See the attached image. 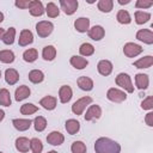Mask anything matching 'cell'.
I'll return each mask as SVG.
<instances>
[{"mask_svg":"<svg viewBox=\"0 0 153 153\" xmlns=\"http://www.w3.org/2000/svg\"><path fill=\"white\" fill-rule=\"evenodd\" d=\"M94 151L96 153H120L121 146L109 137H99L94 142Z\"/></svg>","mask_w":153,"mask_h":153,"instance_id":"cell-1","label":"cell"},{"mask_svg":"<svg viewBox=\"0 0 153 153\" xmlns=\"http://www.w3.org/2000/svg\"><path fill=\"white\" fill-rule=\"evenodd\" d=\"M116 84L120 86V87H122V88H124L127 92H129V93H133L134 92V86H133V84H131V79H130V76L127 74V73H120L117 76H116Z\"/></svg>","mask_w":153,"mask_h":153,"instance_id":"cell-2","label":"cell"},{"mask_svg":"<svg viewBox=\"0 0 153 153\" xmlns=\"http://www.w3.org/2000/svg\"><path fill=\"white\" fill-rule=\"evenodd\" d=\"M54 25L48 20H42L36 24V32L39 37H48L53 32Z\"/></svg>","mask_w":153,"mask_h":153,"instance_id":"cell-3","label":"cell"},{"mask_svg":"<svg viewBox=\"0 0 153 153\" xmlns=\"http://www.w3.org/2000/svg\"><path fill=\"white\" fill-rule=\"evenodd\" d=\"M106 97H108L109 100H111L114 103H122L127 99V94L123 91H121L118 88H115V87H111V88L108 90Z\"/></svg>","mask_w":153,"mask_h":153,"instance_id":"cell-4","label":"cell"},{"mask_svg":"<svg viewBox=\"0 0 153 153\" xmlns=\"http://www.w3.org/2000/svg\"><path fill=\"white\" fill-rule=\"evenodd\" d=\"M143 50V48L139 44H135V43H131V42H128L124 44L123 47V53L126 56L128 57H135L137 56L139 54H141Z\"/></svg>","mask_w":153,"mask_h":153,"instance_id":"cell-5","label":"cell"},{"mask_svg":"<svg viewBox=\"0 0 153 153\" xmlns=\"http://www.w3.org/2000/svg\"><path fill=\"white\" fill-rule=\"evenodd\" d=\"M92 103V98L91 97H82L80 99H78L73 105H72V111L75 115H81L82 111L86 109V106L88 104Z\"/></svg>","mask_w":153,"mask_h":153,"instance_id":"cell-6","label":"cell"},{"mask_svg":"<svg viewBox=\"0 0 153 153\" xmlns=\"http://www.w3.org/2000/svg\"><path fill=\"white\" fill-rule=\"evenodd\" d=\"M78 1L76 0H61L60 1V6L61 10L67 14V16H72L76 8H78Z\"/></svg>","mask_w":153,"mask_h":153,"instance_id":"cell-7","label":"cell"},{"mask_svg":"<svg viewBox=\"0 0 153 153\" xmlns=\"http://www.w3.org/2000/svg\"><path fill=\"white\" fill-rule=\"evenodd\" d=\"M136 38L146 44H152L153 43V32L147 29H141L136 32Z\"/></svg>","mask_w":153,"mask_h":153,"instance_id":"cell-8","label":"cell"},{"mask_svg":"<svg viewBox=\"0 0 153 153\" xmlns=\"http://www.w3.org/2000/svg\"><path fill=\"white\" fill-rule=\"evenodd\" d=\"M100 115H102V109H100V106L97 105V104H94V105H91V106L87 109V111H86V114H85V120H86V121L97 120V118L100 117Z\"/></svg>","mask_w":153,"mask_h":153,"instance_id":"cell-9","label":"cell"},{"mask_svg":"<svg viewBox=\"0 0 153 153\" xmlns=\"http://www.w3.org/2000/svg\"><path fill=\"white\" fill-rule=\"evenodd\" d=\"M105 35L104 29L100 25H94L91 29H88V37L93 41H100Z\"/></svg>","mask_w":153,"mask_h":153,"instance_id":"cell-10","label":"cell"},{"mask_svg":"<svg viewBox=\"0 0 153 153\" xmlns=\"http://www.w3.org/2000/svg\"><path fill=\"white\" fill-rule=\"evenodd\" d=\"M72 96H73V92H72V88L69 86L63 85V86L60 87V90H59V97H60V102L61 103H63V104L68 103L71 100Z\"/></svg>","mask_w":153,"mask_h":153,"instance_id":"cell-11","label":"cell"},{"mask_svg":"<svg viewBox=\"0 0 153 153\" xmlns=\"http://www.w3.org/2000/svg\"><path fill=\"white\" fill-rule=\"evenodd\" d=\"M47 141H48V143H50L53 146H60L61 143H63L65 136L60 131H51L50 134H48Z\"/></svg>","mask_w":153,"mask_h":153,"instance_id":"cell-12","label":"cell"},{"mask_svg":"<svg viewBox=\"0 0 153 153\" xmlns=\"http://www.w3.org/2000/svg\"><path fill=\"white\" fill-rule=\"evenodd\" d=\"M30 11V14L33 16V17H41L45 11H44V7H43V4L38 0H33L31 1V6L29 8Z\"/></svg>","mask_w":153,"mask_h":153,"instance_id":"cell-13","label":"cell"},{"mask_svg":"<svg viewBox=\"0 0 153 153\" xmlns=\"http://www.w3.org/2000/svg\"><path fill=\"white\" fill-rule=\"evenodd\" d=\"M33 42V35L30 30H22L20 32V36H19V45L20 47H25V45H29Z\"/></svg>","mask_w":153,"mask_h":153,"instance_id":"cell-14","label":"cell"},{"mask_svg":"<svg viewBox=\"0 0 153 153\" xmlns=\"http://www.w3.org/2000/svg\"><path fill=\"white\" fill-rule=\"evenodd\" d=\"M12 124L13 127L19 130V131H25L30 128L31 126V120H27V118H14L12 121Z\"/></svg>","mask_w":153,"mask_h":153,"instance_id":"cell-15","label":"cell"},{"mask_svg":"<svg viewBox=\"0 0 153 153\" xmlns=\"http://www.w3.org/2000/svg\"><path fill=\"white\" fill-rule=\"evenodd\" d=\"M135 84H136V87L139 90H146L148 87V84H149L148 75L143 74V73H137L135 75Z\"/></svg>","mask_w":153,"mask_h":153,"instance_id":"cell-16","label":"cell"},{"mask_svg":"<svg viewBox=\"0 0 153 153\" xmlns=\"http://www.w3.org/2000/svg\"><path fill=\"white\" fill-rule=\"evenodd\" d=\"M74 27L79 32H86L90 27V19L85 17H80L74 22Z\"/></svg>","mask_w":153,"mask_h":153,"instance_id":"cell-17","label":"cell"},{"mask_svg":"<svg viewBox=\"0 0 153 153\" xmlns=\"http://www.w3.org/2000/svg\"><path fill=\"white\" fill-rule=\"evenodd\" d=\"M97 68H98V72H99L102 75L106 76V75H109V74L112 72V63H111L110 61H108V60H100V61L98 62Z\"/></svg>","mask_w":153,"mask_h":153,"instance_id":"cell-18","label":"cell"},{"mask_svg":"<svg viewBox=\"0 0 153 153\" xmlns=\"http://www.w3.org/2000/svg\"><path fill=\"white\" fill-rule=\"evenodd\" d=\"M31 91L30 88L26 86V85H22L19 86L17 90H16V93H14V98L17 102H20V100H24L25 98H27L30 96Z\"/></svg>","mask_w":153,"mask_h":153,"instance_id":"cell-19","label":"cell"},{"mask_svg":"<svg viewBox=\"0 0 153 153\" xmlns=\"http://www.w3.org/2000/svg\"><path fill=\"white\" fill-rule=\"evenodd\" d=\"M16 148L19 151V152H23V153H26L29 149H30V140L27 137H24V136H20L16 140Z\"/></svg>","mask_w":153,"mask_h":153,"instance_id":"cell-20","label":"cell"},{"mask_svg":"<svg viewBox=\"0 0 153 153\" xmlns=\"http://www.w3.org/2000/svg\"><path fill=\"white\" fill-rule=\"evenodd\" d=\"M71 65L76 68V69H84L87 65H88V61L81 56H78V55H73L71 57Z\"/></svg>","mask_w":153,"mask_h":153,"instance_id":"cell-21","label":"cell"},{"mask_svg":"<svg viewBox=\"0 0 153 153\" xmlns=\"http://www.w3.org/2000/svg\"><path fill=\"white\" fill-rule=\"evenodd\" d=\"M5 80H6V82L10 84V85H14V84L19 80V74H18V72H17L16 69H13V68L6 69V72H5Z\"/></svg>","mask_w":153,"mask_h":153,"instance_id":"cell-22","label":"cell"},{"mask_svg":"<svg viewBox=\"0 0 153 153\" xmlns=\"http://www.w3.org/2000/svg\"><path fill=\"white\" fill-rule=\"evenodd\" d=\"M65 128H66V130H67L68 134L74 135V134H76V133L79 131V129H80V123H79L76 120L71 118V120H67V121H66Z\"/></svg>","mask_w":153,"mask_h":153,"instance_id":"cell-23","label":"cell"},{"mask_svg":"<svg viewBox=\"0 0 153 153\" xmlns=\"http://www.w3.org/2000/svg\"><path fill=\"white\" fill-rule=\"evenodd\" d=\"M39 104L47 110H54L56 108V98L53 96H45L44 98L41 99Z\"/></svg>","mask_w":153,"mask_h":153,"instance_id":"cell-24","label":"cell"},{"mask_svg":"<svg viewBox=\"0 0 153 153\" xmlns=\"http://www.w3.org/2000/svg\"><path fill=\"white\" fill-rule=\"evenodd\" d=\"M152 65H153V56H151V55L141 57L134 62V66L136 68H149Z\"/></svg>","mask_w":153,"mask_h":153,"instance_id":"cell-25","label":"cell"},{"mask_svg":"<svg viewBox=\"0 0 153 153\" xmlns=\"http://www.w3.org/2000/svg\"><path fill=\"white\" fill-rule=\"evenodd\" d=\"M78 86L84 91H91L93 88V81L88 76H80L78 79Z\"/></svg>","mask_w":153,"mask_h":153,"instance_id":"cell-26","label":"cell"},{"mask_svg":"<svg viewBox=\"0 0 153 153\" xmlns=\"http://www.w3.org/2000/svg\"><path fill=\"white\" fill-rule=\"evenodd\" d=\"M43 79H44V74L39 69H32L29 73V80L33 84H39L43 81Z\"/></svg>","mask_w":153,"mask_h":153,"instance_id":"cell-27","label":"cell"},{"mask_svg":"<svg viewBox=\"0 0 153 153\" xmlns=\"http://www.w3.org/2000/svg\"><path fill=\"white\" fill-rule=\"evenodd\" d=\"M42 56L47 61H53L55 59V56H56V49L53 45H47V47L43 48Z\"/></svg>","mask_w":153,"mask_h":153,"instance_id":"cell-28","label":"cell"},{"mask_svg":"<svg viewBox=\"0 0 153 153\" xmlns=\"http://www.w3.org/2000/svg\"><path fill=\"white\" fill-rule=\"evenodd\" d=\"M14 37H16V29L14 27H10L7 31H5L4 36H2V42L7 45L13 44L14 42Z\"/></svg>","mask_w":153,"mask_h":153,"instance_id":"cell-29","label":"cell"},{"mask_svg":"<svg viewBox=\"0 0 153 153\" xmlns=\"http://www.w3.org/2000/svg\"><path fill=\"white\" fill-rule=\"evenodd\" d=\"M0 61L4 63H12L14 61V53L8 49L1 50L0 51Z\"/></svg>","mask_w":153,"mask_h":153,"instance_id":"cell-30","label":"cell"},{"mask_svg":"<svg viewBox=\"0 0 153 153\" xmlns=\"http://www.w3.org/2000/svg\"><path fill=\"white\" fill-rule=\"evenodd\" d=\"M11 94L7 88H1L0 90V105L4 106H10L11 105Z\"/></svg>","mask_w":153,"mask_h":153,"instance_id":"cell-31","label":"cell"},{"mask_svg":"<svg viewBox=\"0 0 153 153\" xmlns=\"http://www.w3.org/2000/svg\"><path fill=\"white\" fill-rule=\"evenodd\" d=\"M149 19H151V14L148 12H143V11H136L135 12V22H136V24H139V25L145 24Z\"/></svg>","mask_w":153,"mask_h":153,"instance_id":"cell-32","label":"cell"},{"mask_svg":"<svg viewBox=\"0 0 153 153\" xmlns=\"http://www.w3.org/2000/svg\"><path fill=\"white\" fill-rule=\"evenodd\" d=\"M97 6H98V10H99L100 12L108 13V12H110V11L112 10V7H114V1H112V0H99Z\"/></svg>","mask_w":153,"mask_h":153,"instance_id":"cell-33","label":"cell"},{"mask_svg":"<svg viewBox=\"0 0 153 153\" xmlns=\"http://www.w3.org/2000/svg\"><path fill=\"white\" fill-rule=\"evenodd\" d=\"M116 18H117V22L121 23V24H129V23L131 22L130 14H129V12L126 11V10H120V11L117 12Z\"/></svg>","mask_w":153,"mask_h":153,"instance_id":"cell-34","label":"cell"},{"mask_svg":"<svg viewBox=\"0 0 153 153\" xmlns=\"http://www.w3.org/2000/svg\"><path fill=\"white\" fill-rule=\"evenodd\" d=\"M44 11H45V13L48 14V17H50V18H55V17H57L59 13H60L59 7H57L54 2H48Z\"/></svg>","mask_w":153,"mask_h":153,"instance_id":"cell-35","label":"cell"},{"mask_svg":"<svg viewBox=\"0 0 153 153\" xmlns=\"http://www.w3.org/2000/svg\"><path fill=\"white\" fill-rule=\"evenodd\" d=\"M33 127H35L36 131H43L47 127V120L42 116H37L33 120Z\"/></svg>","mask_w":153,"mask_h":153,"instance_id":"cell-36","label":"cell"},{"mask_svg":"<svg viewBox=\"0 0 153 153\" xmlns=\"http://www.w3.org/2000/svg\"><path fill=\"white\" fill-rule=\"evenodd\" d=\"M37 57H38V51L36 49H27L23 54V59L26 62H33V61H36Z\"/></svg>","mask_w":153,"mask_h":153,"instance_id":"cell-37","label":"cell"},{"mask_svg":"<svg viewBox=\"0 0 153 153\" xmlns=\"http://www.w3.org/2000/svg\"><path fill=\"white\" fill-rule=\"evenodd\" d=\"M30 149L32 153H41L43 151V143L37 137H33L30 140Z\"/></svg>","mask_w":153,"mask_h":153,"instance_id":"cell-38","label":"cell"},{"mask_svg":"<svg viewBox=\"0 0 153 153\" xmlns=\"http://www.w3.org/2000/svg\"><path fill=\"white\" fill-rule=\"evenodd\" d=\"M79 51L82 56H91L93 53H94V48L92 44L90 43H82L79 48Z\"/></svg>","mask_w":153,"mask_h":153,"instance_id":"cell-39","label":"cell"},{"mask_svg":"<svg viewBox=\"0 0 153 153\" xmlns=\"http://www.w3.org/2000/svg\"><path fill=\"white\" fill-rule=\"evenodd\" d=\"M38 110V108L31 103H26V104H23L22 108H20V112L22 115H32L35 114L36 111Z\"/></svg>","mask_w":153,"mask_h":153,"instance_id":"cell-40","label":"cell"},{"mask_svg":"<svg viewBox=\"0 0 153 153\" xmlns=\"http://www.w3.org/2000/svg\"><path fill=\"white\" fill-rule=\"evenodd\" d=\"M72 153H86V146L82 141H74L71 146Z\"/></svg>","mask_w":153,"mask_h":153,"instance_id":"cell-41","label":"cell"},{"mask_svg":"<svg viewBox=\"0 0 153 153\" xmlns=\"http://www.w3.org/2000/svg\"><path fill=\"white\" fill-rule=\"evenodd\" d=\"M141 108L143 110H152L153 109V97L148 96L146 99H143L141 103Z\"/></svg>","mask_w":153,"mask_h":153,"instance_id":"cell-42","label":"cell"},{"mask_svg":"<svg viewBox=\"0 0 153 153\" xmlns=\"http://www.w3.org/2000/svg\"><path fill=\"white\" fill-rule=\"evenodd\" d=\"M152 5H153V1H151V0H137L135 4L136 8H148Z\"/></svg>","mask_w":153,"mask_h":153,"instance_id":"cell-43","label":"cell"},{"mask_svg":"<svg viewBox=\"0 0 153 153\" xmlns=\"http://www.w3.org/2000/svg\"><path fill=\"white\" fill-rule=\"evenodd\" d=\"M14 4L19 8H30V6H31V1H29V0H17Z\"/></svg>","mask_w":153,"mask_h":153,"instance_id":"cell-44","label":"cell"},{"mask_svg":"<svg viewBox=\"0 0 153 153\" xmlns=\"http://www.w3.org/2000/svg\"><path fill=\"white\" fill-rule=\"evenodd\" d=\"M145 122H146V124L149 126V127L153 126V112H152V111L148 112V114L146 115V117H145Z\"/></svg>","mask_w":153,"mask_h":153,"instance_id":"cell-45","label":"cell"},{"mask_svg":"<svg viewBox=\"0 0 153 153\" xmlns=\"http://www.w3.org/2000/svg\"><path fill=\"white\" fill-rule=\"evenodd\" d=\"M130 0H118V4L120 5H124V4H129Z\"/></svg>","mask_w":153,"mask_h":153,"instance_id":"cell-46","label":"cell"},{"mask_svg":"<svg viewBox=\"0 0 153 153\" xmlns=\"http://www.w3.org/2000/svg\"><path fill=\"white\" fill-rule=\"evenodd\" d=\"M4 117H5V112H4V110L0 109V122L4 120Z\"/></svg>","mask_w":153,"mask_h":153,"instance_id":"cell-47","label":"cell"},{"mask_svg":"<svg viewBox=\"0 0 153 153\" xmlns=\"http://www.w3.org/2000/svg\"><path fill=\"white\" fill-rule=\"evenodd\" d=\"M4 33H5V30H4L2 27H0V39H2V36H4Z\"/></svg>","mask_w":153,"mask_h":153,"instance_id":"cell-48","label":"cell"},{"mask_svg":"<svg viewBox=\"0 0 153 153\" xmlns=\"http://www.w3.org/2000/svg\"><path fill=\"white\" fill-rule=\"evenodd\" d=\"M2 20H4V14H2L1 12H0V23H1Z\"/></svg>","mask_w":153,"mask_h":153,"instance_id":"cell-49","label":"cell"},{"mask_svg":"<svg viewBox=\"0 0 153 153\" xmlns=\"http://www.w3.org/2000/svg\"><path fill=\"white\" fill-rule=\"evenodd\" d=\"M48 153H57V152H56V151H49Z\"/></svg>","mask_w":153,"mask_h":153,"instance_id":"cell-50","label":"cell"},{"mask_svg":"<svg viewBox=\"0 0 153 153\" xmlns=\"http://www.w3.org/2000/svg\"><path fill=\"white\" fill-rule=\"evenodd\" d=\"M0 78H1V71H0Z\"/></svg>","mask_w":153,"mask_h":153,"instance_id":"cell-51","label":"cell"},{"mask_svg":"<svg viewBox=\"0 0 153 153\" xmlns=\"http://www.w3.org/2000/svg\"><path fill=\"white\" fill-rule=\"evenodd\" d=\"M0 153H2V152H0Z\"/></svg>","mask_w":153,"mask_h":153,"instance_id":"cell-52","label":"cell"}]
</instances>
